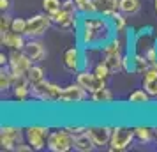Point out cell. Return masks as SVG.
Wrapping results in <instances>:
<instances>
[{"label": "cell", "mask_w": 157, "mask_h": 152, "mask_svg": "<svg viewBox=\"0 0 157 152\" xmlns=\"http://www.w3.org/2000/svg\"><path fill=\"white\" fill-rule=\"evenodd\" d=\"M99 78H102V80H108L109 76H111V71H109V67L106 65V62L102 60V58H99V62L94 65V69H92Z\"/></svg>", "instance_id": "cell-29"}, {"label": "cell", "mask_w": 157, "mask_h": 152, "mask_svg": "<svg viewBox=\"0 0 157 152\" xmlns=\"http://www.w3.org/2000/svg\"><path fill=\"white\" fill-rule=\"evenodd\" d=\"M9 67L14 76H21L30 71V67L34 65V60L25 53V50H11L9 53Z\"/></svg>", "instance_id": "cell-9"}, {"label": "cell", "mask_w": 157, "mask_h": 152, "mask_svg": "<svg viewBox=\"0 0 157 152\" xmlns=\"http://www.w3.org/2000/svg\"><path fill=\"white\" fill-rule=\"evenodd\" d=\"M27 76H29V80H30V85H37V83H41L43 80H46L44 69L41 65H32L30 71L27 72Z\"/></svg>", "instance_id": "cell-26"}, {"label": "cell", "mask_w": 157, "mask_h": 152, "mask_svg": "<svg viewBox=\"0 0 157 152\" xmlns=\"http://www.w3.org/2000/svg\"><path fill=\"white\" fill-rule=\"evenodd\" d=\"M30 150H34L32 149V145H25V143H20L18 145V149H16V152H30Z\"/></svg>", "instance_id": "cell-34"}, {"label": "cell", "mask_w": 157, "mask_h": 152, "mask_svg": "<svg viewBox=\"0 0 157 152\" xmlns=\"http://www.w3.org/2000/svg\"><path fill=\"white\" fill-rule=\"evenodd\" d=\"M51 129L48 126H29L25 129V136H27V142L32 145L34 150H43L44 147L48 145V136H50Z\"/></svg>", "instance_id": "cell-8"}, {"label": "cell", "mask_w": 157, "mask_h": 152, "mask_svg": "<svg viewBox=\"0 0 157 152\" xmlns=\"http://www.w3.org/2000/svg\"><path fill=\"white\" fill-rule=\"evenodd\" d=\"M154 7H155V13H157V0H154Z\"/></svg>", "instance_id": "cell-35"}, {"label": "cell", "mask_w": 157, "mask_h": 152, "mask_svg": "<svg viewBox=\"0 0 157 152\" xmlns=\"http://www.w3.org/2000/svg\"><path fill=\"white\" fill-rule=\"evenodd\" d=\"M78 44L83 50L101 51L118 36L113 27L111 18L102 13H90L79 16L78 25Z\"/></svg>", "instance_id": "cell-1"}, {"label": "cell", "mask_w": 157, "mask_h": 152, "mask_svg": "<svg viewBox=\"0 0 157 152\" xmlns=\"http://www.w3.org/2000/svg\"><path fill=\"white\" fill-rule=\"evenodd\" d=\"M124 53L125 51H118V53H108V55H102V60L106 62V65L109 67L111 74H117V72L124 71Z\"/></svg>", "instance_id": "cell-18"}, {"label": "cell", "mask_w": 157, "mask_h": 152, "mask_svg": "<svg viewBox=\"0 0 157 152\" xmlns=\"http://www.w3.org/2000/svg\"><path fill=\"white\" fill-rule=\"evenodd\" d=\"M62 88L57 83L43 80L37 85H32V97H36L43 103H60L62 99Z\"/></svg>", "instance_id": "cell-5"}, {"label": "cell", "mask_w": 157, "mask_h": 152, "mask_svg": "<svg viewBox=\"0 0 157 152\" xmlns=\"http://www.w3.org/2000/svg\"><path fill=\"white\" fill-rule=\"evenodd\" d=\"M140 0H120V6H118V11L124 13L125 16H134L140 13Z\"/></svg>", "instance_id": "cell-22"}, {"label": "cell", "mask_w": 157, "mask_h": 152, "mask_svg": "<svg viewBox=\"0 0 157 152\" xmlns=\"http://www.w3.org/2000/svg\"><path fill=\"white\" fill-rule=\"evenodd\" d=\"M46 149H50L51 152H69L71 149H74V134H71L65 127L51 131Z\"/></svg>", "instance_id": "cell-6"}, {"label": "cell", "mask_w": 157, "mask_h": 152, "mask_svg": "<svg viewBox=\"0 0 157 152\" xmlns=\"http://www.w3.org/2000/svg\"><path fill=\"white\" fill-rule=\"evenodd\" d=\"M76 9H78L79 14H90V13H97L95 7V2L94 0H74Z\"/></svg>", "instance_id": "cell-27"}, {"label": "cell", "mask_w": 157, "mask_h": 152, "mask_svg": "<svg viewBox=\"0 0 157 152\" xmlns=\"http://www.w3.org/2000/svg\"><path fill=\"white\" fill-rule=\"evenodd\" d=\"M85 53L86 51L79 44L67 48L64 51V67L69 72H79L85 69Z\"/></svg>", "instance_id": "cell-7"}, {"label": "cell", "mask_w": 157, "mask_h": 152, "mask_svg": "<svg viewBox=\"0 0 157 152\" xmlns=\"http://www.w3.org/2000/svg\"><path fill=\"white\" fill-rule=\"evenodd\" d=\"M11 30L18 32V34H25L27 32V20H23V18H13Z\"/></svg>", "instance_id": "cell-30"}, {"label": "cell", "mask_w": 157, "mask_h": 152, "mask_svg": "<svg viewBox=\"0 0 157 152\" xmlns=\"http://www.w3.org/2000/svg\"><path fill=\"white\" fill-rule=\"evenodd\" d=\"M129 103L134 104V106H145V104L150 103V95L147 94L145 88H138V90H134L132 94L129 95Z\"/></svg>", "instance_id": "cell-23"}, {"label": "cell", "mask_w": 157, "mask_h": 152, "mask_svg": "<svg viewBox=\"0 0 157 152\" xmlns=\"http://www.w3.org/2000/svg\"><path fill=\"white\" fill-rule=\"evenodd\" d=\"M23 50H25V53H27L34 62H41V60L46 57V48H44V44L41 43V41H37V37H29Z\"/></svg>", "instance_id": "cell-15"}, {"label": "cell", "mask_w": 157, "mask_h": 152, "mask_svg": "<svg viewBox=\"0 0 157 152\" xmlns=\"http://www.w3.org/2000/svg\"><path fill=\"white\" fill-rule=\"evenodd\" d=\"M25 129L14 124H4L0 127V145L4 150H16L18 145L25 140Z\"/></svg>", "instance_id": "cell-4"}, {"label": "cell", "mask_w": 157, "mask_h": 152, "mask_svg": "<svg viewBox=\"0 0 157 152\" xmlns=\"http://www.w3.org/2000/svg\"><path fill=\"white\" fill-rule=\"evenodd\" d=\"M65 129L69 131L71 134H79V133L86 131L88 127H86V126H65Z\"/></svg>", "instance_id": "cell-32"}, {"label": "cell", "mask_w": 157, "mask_h": 152, "mask_svg": "<svg viewBox=\"0 0 157 152\" xmlns=\"http://www.w3.org/2000/svg\"><path fill=\"white\" fill-rule=\"evenodd\" d=\"M43 9H44L46 14L53 18L62 9V2L60 0H43Z\"/></svg>", "instance_id": "cell-28"}, {"label": "cell", "mask_w": 157, "mask_h": 152, "mask_svg": "<svg viewBox=\"0 0 157 152\" xmlns=\"http://www.w3.org/2000/svg\"><path fill=\"white\" fill-rule=\"evenodd\" d=\"M94 2H95L97 13H102L106 16H111L115 11H118V6H120V0H94Z\"/></svg>", "instance_id": "cell-20"}, {"label": "cell", "mask_w": 157, "mask_h": 152, "mask_svg": "<svg viewBox=\"0 0 157 152\" xmlns=\"http://www.w3.org/2000/svg\"><path fill=\"white\" fill-rule=\"evenodd\" d=\"M134 138H136L134 136V127H129V126H115L108 149L111 152L127 150L129 147L132 145Z\"/></svg>", "instance_id": "cell-3"}, {"label": "cell", "mask_w": 157, "mask_h": 152, "mask_svg": "<svg viewBox=\"0 0 157 152\" xmlns=\"http://www.w3.org/2000/svg\"><path fill=\"white\" fill-rule=\"evenodd\" d=\"M27 39L29 37L25 34H18V32H0V43L2 46H7L9 50H23L25 44H27Z\"/></svg>", "instance_id": "cell-14"}, {"label": "cell", "mask_w": 157, "mask_h": 152, "mask_svg": "<svg viewBox=\"0 0 157 152\" xmlns=\"http://www.w3.org/2000/svg\"><path fill=\"white\" fill-rule=\"evenodd\" d=\"M155 44H157V41H155Z\"/></svg>", "instance_id": "cell-36"}, {"label": "cell", "mask_w": 157, "mask_h": 152, "mask_svg": "<svg viewBox=\"0 0 157 152\" xmlns=\"http://www.w3.org/2000/svg\"><path fill=\"white\" fill-rule=\"evenodd\" d=\"M94 149H97L95 143H94L92 136L88 134V129L79 133V134H74V150L78 152H92Z\"/></svg>", "instance_id": "cell-16"}, {"label": "cell", "mask_w": 157, "mask_h": 152, "mask_svg": "<svg viewBox=\"0 0 157 152\" xmlns=\"http://www.w3.org/2000/svg\"><path fill=\"white\" fill-rule=\"evenodd\" d=\"M134 136L140 143H150L152 138H154V129H150L147 126H136L134 127Z\"/></svg>", "instance_id": "cell-24"}, {"label": "cell", "mask_w": 157, "mask_h": 152, "mask_svg": "<svg viewBox=\"0 0 157 152\" xmlns=\"http://www.w3.org/2000/svg\"><path fill=\"white\" fill-rule=\"evenodd\" d=\"M9 9H11V0H0V11L9 13Z\"/></svg>", "instance_id": "cell-33"}, {"label": "cell", "mask_w": 157, "mask_h": 152, "mask_svg": "<svg viewBox=\"0 0 157 152\" xmlns=\"http://www.w3.org/2000/svg\"><path fill=\"white\" fill-rule=\"evenodd\" d=\"M111 133H113V127L111 126H90L88 127V134L92 136L95 147H106L109 145V140H111Z\"/></svg>", "instance_id": "cell-13"}, {"label": "cell", "mask_w": 157, "mask_h": 152, "mask_svg": "<svg viewBox=\"0 0 157 152\" xmlns=\"http://www.w3.org/2000/svg\"><path fill=\"white\" fill-rule=\"evenodd\" d=\"M86 99H88V92L79 85L78 81L62 88V99H60V103H65V104H78V103H83V101H86Z\"/></svg>", "instance_id": "cell-12"}, {"label": "cell", "mask_w": 157, "mask_h": 152, "mask_svg": "<svg viewBox=\"0 0 157 152\" xmlns=\"http://www.w3.org/2000/svg\"><path fill=\"white\" fill-rule=\"evenodd\" d=\"M13 25V18L7 13H2V20H0V32H9Z\"/></svg>", "instance_id": "cell-31"}, {"label": "cell", "mask_w": 157, "mask_h": 152, "mask_svg": "<svg viewBox=\"0 0 157 152\" xmlns=\"http://www.w3.org/2000/svg\"><path fill=\"white\" fill-rule=\"evenodd\" d=\"M51 16H48L46 13L44 14H36L32 18H27V32L25 36L27 37H41L46 34V30L50 29L51 25Z\"/></svg>", "instance_id": "cell-10"}, {"label": "cell", "mask_w": 157, "mask_h": 152, "mask_svg": "<svg viewBox=\"0 0 157 152\" xmlns=\"http://www.w3.org/2000/svg\"><path fill=\"white\" fill-rule=\"evenodd\" d=\"M90 99H92V103H95V104H109V103H113V92H111L109 88L102 87V88H99L97 92L90 94Z\"/></svg>", "instance_id": "cell-21"}, {"label": "cell", "mask_w": 157, "mask_h": 152, "mask_svg": "<svg viewBox=\"0 0 157 152\" xmlns=\"http://www.w3.org/2000/svg\"><path fill=\"white\" fill-rule=\"evenodd\" d=\"M76 81L85 88L88 94H94V92H97L99 88L106 87V80L99 78V76L94 71H90V69H81L79 72H76Z\"/></svg>", "instance_id": "cell-11"}, {"label": "cell", "mask_w": 157, "mask_h": 152, "mask_svg": "<svg viewBox=\"0 0 157 152\" xmlns=\"http://www.w3.org/2000/svg\"><path fill=\"white\" fill-rule=\"evenodd\" d=\"M109 18H111V21H113V27H115V30H117V34H124V32L127 30V21H125V14H124V13L115 11Z\"/></svg>", "instance_id": "cell-25"}, {"label": "cell", "mask_w": 157, "mask_h": 152, "mask_svg": "<svg viewBox=\"0 0 157 152\" xmlns=\"http://www.w3.org/2000/svg\"><path fill=\"white\" fill-rule=\"evenodd\" d=\"M79 16L81 14H79L78 9H76L74 0H62V9L51 18V21L55 23L58 29H62V30L74 29V32H76L78 30V25H79Z\"/></svg>", "instance_id": "cell-2"}, {"label": "cell", "mask_w": 157, "mask_h": 152, "mask_svg": "<svg viewBox=\"0 0 157 152\" xmlns=\"http://www.w3.org/2000/svg\"><path fill=\"white\" fill-rule=\"evenodd\" d=\"M13 85H14V74L11 71V67L2 65V69H0V88H2V92L11 90Z\"/></svg>", "instance_id": "cell-19"}, {"label": "cell", "mask_w": 157, "mask_h": 152, "mask_svg": "<svg viewBox=\"0 0 157 152\" xmlns=\"http://www.w3.org/2000/svg\"><path fill=\"white\" fill-rule=\"evenodd\" d=\"M143 88L150 97H157V69L148 67L143 74Z\"/></svg>", "instance_id": "cell-17"}]
</instances>
